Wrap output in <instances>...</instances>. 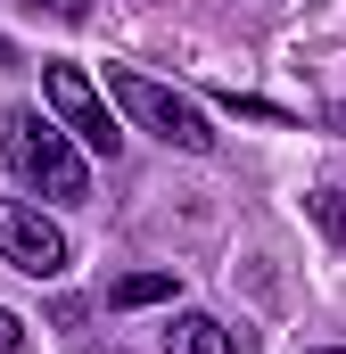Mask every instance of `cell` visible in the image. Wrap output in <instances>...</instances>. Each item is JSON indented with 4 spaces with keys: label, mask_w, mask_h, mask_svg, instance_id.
<instances>
[{
    "label": "cell",
    "mask_w": 346,
    "mask_h": 354,
    "mask_svg": "<svg viewBox=\"0 0 346 354\" xmlns=\"http://www.w3.org/2000/svg\"><path fill=\"white\" fill-rule=\"evenodd\" d=\"M0 149H8V174L25 181V189H42V198H58V206H83L91 198V165H83V149H75V132H66L58 115L8 107V115H0Z\"/></svg>",
    "instance_id": "6da1fadb"
},
{
    "label": "cell",
    "mask_w": 346,
    "mask_h": 354,
    "mask_svg": "<svg viewBox=\"0 0 346 354\" xmlns=\"http://www.w3.org/2000/svg\"><path fill=\"white\" fill-rule=\"evenodd\" d=\"M107 99L140 124V132H157L165 149H190V157H215V124H206V107L198 99H181V91H165L157 75H132V66H107Z\"/></svg>",
    "instance_id": "7a4b0ae2"
},
{
    "label": "cell",
    "mask_w": 346,
    "mask_h": 354,
    "mask_svg": "<svg viewBox=\"0 0 346 354\" xmlns=\"http://www.w3.org/2000/svg\"><path fill=\"white\" fill-rule=\"evenodd\" d=\"M42 91H50V115L83 140L91 157H124V124H116V107H107V91L91 83L83 66H66V58H50L42 66Z\"/></svg>",
    "instance_id": "3957f363"
},
{
    "label": "cell",
    "mask_w": 346,
    "mask_h": 354,
    "mask_svg": "<svg viewBox=\"0 0 346 354\" xmlns=\"http://www.w3.org/2000/svg\"><path fill=\"white\" fill-rule=\"evenodd\" d=\"M0 264H17L25 280H58V272L75 264V248H66V231H58L42 206L0 198Z\"/></svg>",
    "instance_id": "277c9868"
},
{
    "label": "cell",
    "mask_w": 346,
    "mask_h": 354,
    "mask_svg": "<svg viewBox=\"0 0 346 354\" xmlns=\"http://www.w3.org/2000/svg\"><path fill=\"white\" fill-rule=\"evenodd\" d=\"M165 354H231V330H223L215 313H181L165 330Z\"/></svg>",
    "instance_id": "5b68a950"
},
{
    "label": "cell",
    "mask_w": 346,
    "mask_h": 354,
    "mask_svg": "<svg viewBox=\"0 0 346 354\" xmlns=\"http://www.w3.org/2000/svg\"><path fill=\"white\" fill-rule=\"evenodd\" d=\"M305 214H313V231H322L330 248H346V189H313Z\"/></svg>",
    "instance_id": "8992f818"
},
{
    "label": "cell",
    "mask_w": 346,
    "mask_h": 354,
    "mask_svg": "<svg viewBox=\"0 0 346 354\" xmlns=\"http://www.w3.org/2000/svg\"><path fill=\"white\" fill-rule=\"evenodd\" d=\"M173 297V272H124L116 280V305H165Z\"/></svg>",
    "instance_id": "52a82bcc"
},
{
    "label": "cell",
    "mask_w": 346,
    "mask_h": 354,
    "mask_svg": "<svg viewBox=\"0 0 346 354\" xmlns=\"http://www.w3.org/2000/svg\"><path fill=\"white\" fill-rule=\"evenodd\" d=\"M25 8H42V17H58V25H91V0H25Z\"/></svg>",
    "instance_id": "ba28073f"
},
{
    "label": "cell",
    "mask_w": 346,
    "mask_h": 354,
    "mask_svg": "<svg viewBox=\"0 0 346 354\" xmlns=\"http://www.w3.org/2000/svg\"><path fill=\"white\" fill-rule=\"evenodd\" d=\"M0 354H25V322H17L8 305H0Z\"/></svg>",
    "instance_id": "9c48e42d"
},
{
    "label": "cell",
    "mask_w": 346,
    "mask_h": 354,
    "mask_svg": "<svg viewBox=\"0 0 346 354\" xmlns=\"http://www.w3.org/2000/svg\"><path fill=\"white\" fill-rule=\"evenodd\" d=\"M17 66H25V58H17V41L0 33V75H17Z\"/></svg>",
    "instance_id": "30bf717a"
},
{
    "label": "cell",
    "mask_w": 346,
    "mask_h": 354,
    "mask_svg": "<svg viewBox=\"0 0 346 354\" xmlns=\"http://www.w3.org/2000/svg\"><path fill=\"white\" fill-rule=\"evenodd\" d=\"M313 354H346V346H313Z\"/></svg>",
    "instance_id": "8fae6325"
},
{
    "label": "cell",
    "mask_w": 346,
    "mask_h": 354,
    "mask_svg": "<svg viewBox=\"0 0 346 354\" xmlns=\"http://www.w3.org/2000/svg\"><path fill=\"white\" fill-rule=\"evenodd\" d=\"M99 354H124V346H99Z\"/></svg>",
    "instance_id": "7c38bea8"
}]
</instances>
